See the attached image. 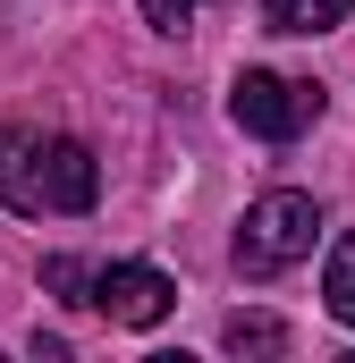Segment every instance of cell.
<instances>
[{"label":"cell","instance_id":"7a4b0ae2","mask_svg":"<svg viewBox=\"0 0 355 363\" xmlns=\"http://www.w3.org/2000/svg\"><path fill=\"white\" fill-rule=\"evenodd\" d=\"M313 237H322V203L296 194V186H279V194H263L246 211V228H237V271L246 279H279L288 262L313 254Z\"/></svg>","mask_w":355,"mask_h":363},{"label":"cell","instance_id":"ba28073f","mask_svg":"<svg viewBox=\"0 0 355 363\" xmlns=\"http://www.w3.org/2000/svg\"><path fill=\"white\" fill-rule=\"evenodd\" d=\"M43 287H51L60 304H93V271L77 254H51V262H43Z\"/></svg>","mask_w":355,"mask_h":363},{"label":"cell","instance_id":"8992f818","mask_svg":"<svg viewBox=\"0 0 355 363\" xmlns=\"http://www.w3.org/2000/svg\"><path fill=\"white\" fill-rule=\"evenodd\" d=\"M322 296H330V313L355 330V237H339L330 245V271H322Z\"/></svg>","mask_w":355,"mask_h":363},{"label":"cell","instance_id":"3957f363","mask_svg":"<svg viewBox=\"0 0 355 363\" xmlns=\"http://www.w3.org/2000/svg\"><path fill=\"white\" fill-rule=\"evenodd\" d=\"M229 118H237L246 135H263V144H296V135L322 118V85H305V77H271V68H246V77L229 85Z\"/></svg>","mask_w":355,"mask_h":363},{"label":"cell","instance_id":"9c48e42d","mask_svg":"<svg viewBox=\"0 0 355 363\" xmlns=\"http://www.w3.org/2000/svg\"><path fill=\"white\" fill-rule=\"evenodd\" d=\"M195 9H203V0H144V26L178 34V26H195Z\"/></svg>","mask_w":355,"mask_h":363},{"label":"cell","instance_id":"52a82bcc","mask_svg":"<svg viewBox=\"0 0 355 363\" xmlns=\"http://www.w3.org/2000/svg\"><path fill=\"white\" fill-rule=\"evenodd\" d=\"M220 338H229V355H279V347H288V330H279L271 313H237Z\"/></svg>","mask_w":355,"mask_h":363},{"label":"cell","instance_id":"277c9868","mask_svg":"<svg viewBox=\"0 0 355 363\" xmlns=\"http://www.w3.org/2000/svg\"><path fill=\"white\" fill-rule=\"evenodd\" d=\"M93 304L110 313V321H127V330H153V321H170L178 287L153 262H110V271H93Z\"/></svg>","mask_w":355,"mask_h":363},{"label":"cell","instance_id":"5b68a950","mask_svg":"<svg viewBox=\"0 0 355 363\" xmlns=\"http://www.w3.org/2000/svg\"><path fill=\"white\" fill-rule=\"evenodd\" d=\"M355 0H263L271 34H330V26H347Z\"/></svg>","mask_w":355,"mask_h":363},{"label":"cell","instance_id":"6da1fadb","mask_svg":"<svg viewBox=\"0 0 355 363\" xmlns=\"http://www.w3.org/2000/svg\"><path fill=\"white\" fill-rule=\"evenodd\" d=\"M102 169L77 135H34V127H0V203L9 211H93Z\"/></svg>","mask_w":355,"mask_h":363}]
</instances>
